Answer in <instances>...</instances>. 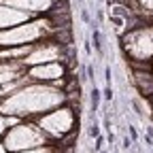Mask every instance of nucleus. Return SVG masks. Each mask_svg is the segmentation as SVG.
<instances>
[{
	"mask_svg": "<svg viewBox=\"0 0 153 153\" xmlns=\"http://www.w3.org/2000/svg\"><path fill=\"white\" fill-rule=\"evenodd\" d=\"M0 153H9V151H7V147H4L2 143H0Z\"/></svg>",
	"mask_w": 153,
	"mask_h": 153,
	"instance_id": "4468645a",
	"label": "nucleus"
},
{
	"mask_svg": "<svg viewBox=\"0 0 153 153\" xmlns=\"http://www.w3.org/2000/svg\"><path fill=\"white\" fill-rule=\"evenodd\" d=\"M66 74V68L62 62H51V64H41V66H32L28 68V79L32 83H57L62 81V76Z\"/></svg>",
	"mask_w": 153,
	"mask_h": 153,
	"instance_id": "0eeeda50",
	"label": "nucleus"
},
{
	"mask_svg": "<svg viewBox=\"0 0 153 153\" xmlns=\"http://www.w3.org/2000/svg\"><path fill=\"white\" fill-rule=\"evenodd\" d=\"M0 2H2V0H0Z\"/></svg>",
	"mask_w": 153,
	"mask_h": 153,
	"instance_id": "dca6fc26",
	"label": "nucleus"
},
{
	"mask_svg": "<svg viewBox=\"0 0 153 153\" xmlns=\"http://www.w3.org/2000/svg\"><path fill=\"white\" fill-rule=\"evenodd\" d=\"M36 123L47 134L49 140L51 138H64L74 128V113H72L70 106H60V108H55L51 113L41 115V117L36 119Z\"/></svg>",
	"mask_w": 153,
	"mask_h": 153,
	"instance_id": "39448f33",
	"label": "nucleus"
},
{
	"mask_svg": "<svg viewBox=\"0 0 153 153\" xmlns=\"http://www.w3.org/2000/svg\"><path fill=\"white\" fill-rule=\"evenodd\" d=\"M2 2L13 7V9H19V11L32 15V13H47V11H51L55 0H2Z\"/></svg>",
	"mask_w": 153,
	"mask_h": 153,
	"instance_id": "9d476101",
	"label": "nucleus"
},
{
	"mask_svg": "<svg viewBox=\"0 0 153 153\" xmlns=\"http://www.w3.org/2000/svg\"><path fill=\"white\" fill-rule=\"evenodd\" d=\"M2 145L7 147L9 153H19V151H28V149H36V147H43L49 145L47 134L38 128V123H17L15 128H11L4 138Z\"/></svg>",
	"mask_w": 153,
	"mask_h": 153,
	"instance_id": "7ed1b4c3",
	"label": "nucleus"
},
{
	"mask_svg": "<svg viewBox=\"0 0 153 153\" xmlns=\"http://www.w3.org/2000/svg\"><path fill=\"white\" fill-rule=\"evenodd\" d=\"M19 153H55V149L51 145H43V147H36V149H28V151H19Z\"/></svg>",
	"mask_w": 153,
	"mask_h": 153,
	"instance_id": "f8f14e48",
	"label": "nucleus"
},
{
	"mask_svg": "<svg viewBox=\"0 0 153 153\" xmlns=\"http://www.w3.org/2000/svg\"><path fill=\"white\" fill-rule=\"evenodd\" d=\"M136 4L145 9V13H153V0H136Z\"/></svg>",
	"mask_w": 153,
	"mask_h": 153,
	"instance_id": "ddd939ff",
	"label": "nucleus"
},
{
	"mask_svg": "<svg viewBox=\"0 0 153 153\" xmlns=\"http://www.w3.org/2000/svg\"><path fill=\"white\" fill-rule=\"evenodd\" d=\"M32 15L30 13H24L19 9H13L4 2H0V32L2 30H11L15 26H22L26 22H30Z\"/></svg>",
	"mask_w": 153,
	"mask_h": 153,
	"instance_id": "6e6552de",
	"label": "nucleus"
},
{
	"mask_svg": "<svg viewBox=\"0 0 153 153\" xmlns=\"http://www.w3.org/2000/svg\"><path fill=\"white\" fill-rule=\"evenodd\" d=\"M64 102H66V94L60 87L45 83H28L15 94L0 100V113L17 119L41 117L45 113L64 106Z\"/></svg>",
	"mask_w": 153,
	"mask_h": 153,
	"instance_id": "f257e3e1",
	"label": "nucleus"
},
{
	"mask_svg": "<svg viewBox=\"0 0 153 153\" xmlns=\"http://www.w3.org/2000/svg\"><path fill=\"white\" fill-rule=\"evenodd\" d=\"M123 49L134 64H153V26L132 28L123 36Z\"/></svg>",
	"mask_w": 153,
	"mask_h": 153,
	"instance_id": "20e7f679",
	"label": "nucleus"
},
{
	"mask_svg": "<svg viewBox=\"0 0 153 153\" xmlns=\"http://www.w3.org/2000/svg\"><path fill=\"white\" fill-rule=\"evenodd\" d=\"M151 70H153V64H151Z\"/></svg>",
	"mask_w": 153,
	"mask_h": 153,
	"instance_id": "2eb2a0df",
	"label": "nucleus"
},
{
	"mask_svg": "<svg viewBox=\"0 0 153 153\" xmlns=\"http://www.w3.org/2000/svg\"><path fill=\"white\" fill-rule=\"evenodd\" d=\"M28 76V68L22 62H0V87Z\"/></svg>",
	"mask_w": 153,
	"mask_h": 153,
	"instance_id": "1a4fd4ad",
	"label": "nucleus"
},
{
	"mask_svg": "<svg viewBox=\"0 0 153 153\" xmlns=\"http://www.w3.org/2000/svg\"><path fill=\"white\" fill-rule=\"evenodd\" d=\"M51 62H62V45L55 41H45L34 45L32 53L22 62L26 68L41 66V64H51Z\"/></svg>",
	"mask_w": 153,
	"mask_h": 153,
	"instance_id": "423d86ee",
	"label": "nucleus"
},
{
	"mask_svg": "<svg viewBox=\"0 0 153 153\" xmlns=\"http://www.w3.org/2000/svg\"><path fill=\"white\" fill-rule=\"evenodd\" d=\"M51 30H53V24L49 19H30V22H26L22 26L0 32V47L11 49V47L38 45V41H43Z\"/></svg>",
	"mask_w": 153,
	"mask_h": 153,
	"instance_id": "f03ea898",
	"label": "nucleus"
},
{
	"mask_svg": "<svg viewBox=\"0 0 153 153\" xmlns=\"http://www.w3.org/2000/svg\"><path fill=\"white\" fill-rule=\"evenodd\" d=\"M17 123H19L17 117H7V115L0 113V138H4V134H7L11 128H15Z\"/></svg>",
	"mask_w": 153,
	"mask_h": 153,
	"instance_id": "9b49d317",
	"label": "nucleus"
}]
</instances>
